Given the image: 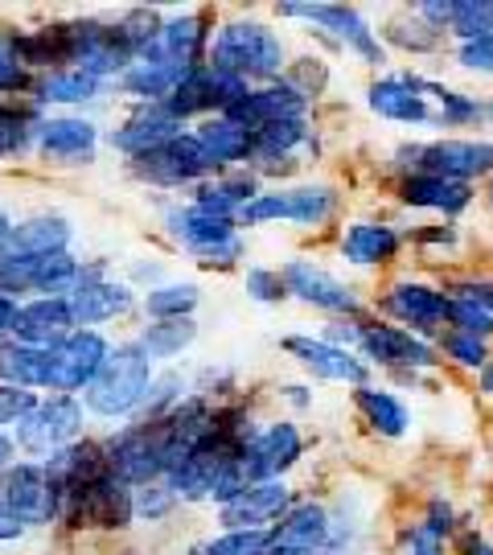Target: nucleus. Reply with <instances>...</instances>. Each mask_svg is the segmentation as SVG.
<instances>
[{"label":"nucleus","mask_w":493,"mask_h":555,"mask_svg":"<svg viewBox=\"0 0 493 555\" xmlns=\"http://www.w3.org/2000/svg\"><path fill=\"white\" fill-rule=\"evenodd\" d=\"M284 396L296 399V408H304V403H309V391H304V387H284Z\"/></svg>","instance_id":"58"},{"label":"nucleus","mask_w":493,"mask_h":555,"mask_svg":"<svg viewBox=\"0 0 493 555\" xmlns=\"http://www.w3.org/2000/svg\"><path fill=\"white\" fill-rule=\"evenodd\" d=\"M412 555H444V539L432 527H419L412 535Z\"/></svg>","instance_id":"50"},{"label":"nucleus","mask_w":493,"mask_h":555,"mask_svg":"<svg viewBox=\"0 0 493 555\" xmlns=\"http://www.w3.org/2000/svg\"><path fill=\"white\" fill-rule=\"evenodd\" d=\"M382 309L391 313L394 321H403V325H412V330H432L444 321V309H449V300L432 293V288H424V284H394L387 300H382Z\"/></svg>","instance_id":"22"},{"label":"nucleus","mask_w":493,"mask_h":555,"mask_svg":"<svg viewBox=\"0 0 493 555\" xmlns=\"http://www.w3.org/2000/svg\"><path fill=\"white\" fill-rule=\"evenodd\" d=\"M280 9H284L288 17H309V21H316V25H329L334 34L350 38V46L362 50L366 59H378V46L371 41V29H366V21L358 17L354 9H346V4H296V0L280 4Z\"/></svg>","instance_id":"23"},{"label":"nucleus","mask_w":493,"mask_h":555,"mask_svg":"<svg viewBox=\"0 0 493 555\" xmlns=\"http://www.w3.org/2000/svg\"><path fill=\"white\" fill-rule=\"evenodd\" d=\"M280 198H284V219L293 222H321L334 210V190H325V185H300Z\"/></svg>","instance_id":"36"},{"label":"nucleus","mask_w":493,"mask_h":555,"mask_svg":"<svg viewBox=\"0 0 493 555\" xmlns=\"http://www.w3.org/2000/svg\"><path fill=\"white\" fill-rule=\"evenodd\" d=\"M247 293L259 300V305H276L284 297V280L276 272H268V268H256V272H247Z\"/></svg>","instance_id":"47"},{"label":"nucleus","mask_w":493,"mask_h":555,"mask_svg":"<svg viewBox=\"0 0 493 555\" xmlns=\"http://www.w3.org/2000/svg\"><path fill=\"white\" fill-rule=\"evenodd\" d=\"M190 70H181L173 62H160V59H132L128 70H124V87L132 95H144V100H169L173 91L181 87Z\"/></svg>","instance_id":"28"},{"label":"nucleus","mask_w":493,"mask_h":555,"mask_svg":"<svg viewBox=\"0 0 493 555\" xmlns=\"http://www.w3.org/2000/svg\"><path fill=\"white\" fill-rule=\"evenodd\" d=\"M95 140L99 132L87 119H50V124H41V149L50 157L87 160L95 153Z\"/></svg>","instance_id":"29"},{"label":"nucleus","mask_w":493,"mask_h":555,"mask_svg":"<svg viewBox=\"0 0 493 555\" xmlns=\"http://www.w3.org/2000/svg\"><path fill=\"white\" fill-rule=\"evenodd\" d=\"M70 305L62 297H41L34 305H21L17 318H13V330L9 334L17 337L21 346H38V350H50L54 341L70 334Z\"/></svg>","instance_id":"10"},{"label":"nucleus","mask_w":493,"mask_h":555,"mask_svg":"<svg viewBox=\"0 0 493 555\" xmlns=\"http://www.w3.org/2000/svg\"><path fill=\"white\" fill-rule=\"evenodd\" d=\"M17 535H21V522L9 515V506L0 502V543H9V539H17Z\"/></svg>","instance_id":"53"},{"label":"nucleus","mask_w":493,"mask_h":555,"mask_svg":"<svg viewBox=\"0 0 493 555\" xmlns=\"http://www.w3.org/2000/svg\"><path fill=\"white\" fill-rule=\"evenodd\" d=\"M325 539H329V515L316 502H304V506H296L293 515L272 531V547L313 555L316 547H325Z\"/></svg>","instance_id":"24"},{"label":"nucleus","mask_w":493,"mask_h":555,"mask_svg":"<svg viewBox=\"0 0 493 555\" xmlns=\"http://www.w3.org/2000/svg\"><path fill=\"white\" fill-rule=\"evenodd\" d=\"M284 62L280 38L259 21H231L215 41V70L238 75V79H272Z\"/></svg>","instance_id":"2"},{"label":"nucleus","mask_w":493,"mask_h":555,"mask_svg":"<svg viewBox=\"0 0 493 555\" xmlns=\"http://www.w3.org/2000/svg\"><path fill=\"white\" fill-rule=\"evenodd\" d=\"M481 387H485V391H493V362H490V371L481 375Z\"/></svg>","instance_id":"60"},{"label":"nucleus","mask_w":493,"mask_h":555,"mask_svg":"<svg viewBox=\"0 0 493 555\" xmlns=\"http://www.w3.org/2000/svg\"><path fill=\"white\" fill-rule=\"evenodd\" d=\"M460 300H469V305H477L481 313L493 318V284H465V288H460Z\"/></svg>","instance_id":"51"},{"label":"nucleus","mask_w":493,"mask_h":555,"mask_svg":"<svg viewBox=\"0 0 493 555\" xmlns=\"http://www.w3.org/2000/svg\"><path fill=\"white\" fill-rule=\"evenodd\" d=\"M38 268L41 259H0V297H17L38 288Z\"/></svg>","instance_id":"41"},{"label":"nucleus","mask_w":493,"mask_h":555,"mask_svg":"<svg viewBox=\"0 0 493 555\" xmlns=\"http://www.w3.org/2000/svg\"><path fill=\"white\" fill-rule=\"evenodd\" d=\"M29 124H34V112H4L0 107V157L9 153H21L25 140H29Z\"/></svg>","instance_id":"43"},{"label":"nucleus","mask_w":493,"mask_h":555,"mask_svg":"<svg viewBox=\"0 0 493 555\" xmlns=\"http://www.w3.org/2000/svg\"><path fill=\"white\" fill-rule=\"evenodd\" d=\"M419 9H424V17L428 21H453L456 0H449V4H419Z\"/></svg>","instance_id":"54"},{"label":"nucleus","mask_w":493,"mask_h":555,"mask_svg":"<svg viewBox=\"0 0 493 555\" xmlns=\"http://www.w3.org/2000/svg\"><path fill=\"white\" fill-rule=\"evenodd\" d=\"M300 140H304V124L300 119H280V124H268V128L251 132V153H259V157H284V153H293Z\"/></svg>","instance_id":"37"},{"label":"nucleus","mask_w":493,"mask_h":555,"mask_svg":"<svg viewBox=\"0 0 493 555\" xmlns=\"http://www.w3.org/2000/svg\"><path fill=\"white\" fill-rule=\"evenodd\" d=\"M284 288H293L304 305H316V309H329V313H358V297L334 280L329 272H321L313 263H288L284 268Z\"/></svg>","instance_id":"16"},{"label":"nucleus","mask_w":493,"mask_h":555,"mask_svg":"<svg viewBox=\"0 0 493 555\" xmlns=\"http://www.w3.org/2000/svg\"><path fill=\"white\" fill-rule=\"evenodd\" d=\"M424 527H432V531L440 539L449 535V527H453V511H449V502H440V498H436L432 511H428V522H424Z\"/></svg>","instance_id":"52"},{"label":"nucleus","mask_w":493,"mask_h":555,"mask_svg":"<svg viewBox=\"0 0 493 555\" xmlns=\"http://www.w3.org/2000/svg\"><path fill=\"white\" fill-rule=\"evenodd\" d=\"M444 318L456 321V325H460L456 334H473V337H481V341H485V337L493 334V318H490V313H481L477 305H469V300H460V297L449 300V309H444Z\"/></svg>","instance_id":"42"},{"label":"nucleus","mask_w":493,"mask_h":555,"mask_svg":"<svg viewBox=\"0 0 493 555\" xmlns=\"http://www.w3.org/2000/svg\"><path fill=\"white\" fill-rule=\"evenodd\" d=\"M202 46H206V21L178 17V21H165L157 29V38L148 41L137 59H160L181 66V70H194V59L202 54Z\"/></svg>","instance_id":"18"},{"label":"nucleus","mask_w":493,"mask_h":555,"mask_svg":"<svg viewBox=\"0 0 493 555\" xmlns=\"http://www.w3.org/2000/svg\"><path fill=\"white\" fill-rule=\"evenodd\" d=\"M371 107L387 119H403V124H424L428 119V103L419 100L412 82L403 79H382L371 87Z\"/></svg>","instance_id":"31"},{"label":"nucleus","mask_w":493,"mask_h":555,"mask_svg":"<svg viewBox=\"0 0 493 555\" xmlns=\"http://www.w3.org/2000/svg\"><path fill=\"white\" fill-rule=\"evenodd\" d=\"M70 243V227L59 215H38V219H25L17 227H9V238H4V259H46L66 251Z\"/></svg>","instance_id":"15"},{"label":"nucleus","mask_w":493,"mask_h":555,"mask_svg":"<svg viewBox=\"0 0 493 555\" xmlns=\"http://www.w3.org/2000/svg\"><path fill=\"white\" fill-rule=\"evenodd\" d=\"M272 535L268 531H231V535H218L197 543L190 555H263L268 552Z\"/></svg>","instance_id":"38"},{"label":"nucleus","mask_w":493,"mask_h":555,"mask_svg":"<svg viewBox=\"0 0 493 555\" xmlns=\"http://www.w3.org/2000/svg\"><path fill=\"white\" fill-rule=\"evenodd\" d=\"M358 341L382 366H432L436 362L432 346H424L407 330H391V325H371V330H362Z\"/></svg>","instance_id":"20"},{"label":"nucleus","mask_w":493,"mask_h":555,"mask_svg":"<svg viewBox=\"0 0 493 555\" xmlns=\"http://www.w3.org/2000/svg\"><path fill=\"white\" fill-rule=\"evenodd\" d=\"M304 116V95H296L288 87H263V91H247L235 107H226V119H235L238 128L259 132L280 119H300Z\"/></svg>","instance_id":"14"},{"label":"nucleus","mask_w":493,"mask_h":555,"mask_svg":"<svg viewBox=\"0 0 493 555\" xmlns=\"http://www.w3.org/2000/svg\"><path fill=\"white\" fill-rule=\"evenodd\" d=\"M394 247H399V235L378 227V222H358L341 238V256L350 263H382L394 256Z\"/></svg>","instance_id":"32"},{"label":"nucleus","mask_w":493,"mask_h":555,"mask_svg":"<svg viewBox=\"0 0 493 555\" xmlns=\"http://www.w3.org/2000/svg\"><path fill=\"white\" fill-rule=\"evenodd\" d=\"M284 350L300 358L321 378H334V383H362L366 378V366L358 358H350L346 350H337V346L313 341V337H284Z\"/></svg>","instance_id":"21"},{"label":"nucleus","mask_w":493,"mask_h":555,"mask_svg":"<svg viewBox=\"0 0 493 555\" xmlns=\"http://www.w3.org/2000/svg\"><path fill=\"white\" fill-rule=\"evenodd\" d=\"M465 555H493V552H490V543L477 535V539H465Z\"/></svg>","instance_id":"56"},{"label":"nucleus","mask_w":493,"mask_h":555,"mask_svg":"<svg viewBox=\"0 0 493 555\" xmlns=\"http://www.w3.org/2000/svg\"><path fill=\"white\" fill-rule=\"evenodd\" d=\"M178 137H181V119L165 103H157V107H140L137 116L119 128L116 149H124L128 157H144V153H153V149H160V144H169V140Z\"/></svg>","instance_id":"19"},{"label":"nucleus","mask_w":493,"mask_h":555,"mask_svg":"<svg viewBox=\"0 0 493 555\" xmlns=\"http://www.w3.org/2000/svg\"><path fill=\"white\" fill-rule=\"evenodd\" d=\"M456 59H460V66H469V70H481V75H493V38L465 41Z\"/></svg>","instance_id":"48"},{"label":"nucleus","mask_w":493,"mask_h":555,"mask_svg":"<svg viewBox=\"0 0 493 555\" xmlns=\"http://www.w3.org/2000/svg\"><path fill=\"white\" fill-rule=\"evenodd\" d=\"M190 341H194V321L173 318V321H157V325H148L144 337H140V350H144L148 358H169V354H181Z\"/></svg>","instance_id":"34"},{"label":"nucleus","mask_w":493,"mask_h":555,"mask_svg":"<svg viewBox=\"0 0 493 555\" xmlns=\"http://www.w3.org/2000/svg\"><path fill=\"white\" fill-rule=\"evenodd\" d=\"M13 318H17V305H13L9 297H0V334L13 330Z\"/></svg>","instance_id":"55"},{"label":"nucleus","mask_w":493,"mask_h":555,"mask_svg":"<svg viewBox=\"0 0 493 555\" xmlns=\"http://www.w3.org/2000/svg\"><path fill=\"white\" fill-rule=\"evenodd\" d=\"M70 506H79V515L99 527V531H116V527H128V518H132V494H128V486L119 481L116 474L99 477L95 486H87L82 494H70Z\"/></svg>","instance_id":"13"},{"label":"nucleus","mask_w":493,"mask_h":555,"mask_svg":"<svg viewBox=\"0 0 493 555\" xmlns=\"http://www.w3.org/2000/svg\"><path fill=\"white\" fill-rule=\"evenodd\" d=\"M34 408H38V399L29 396V391L0 383V424H21Z\"/></svg>","instance_id":"44"},{"label":"nucleus","mask_w":493,"mask_h":555,"mask_svg":"<svg viewBox=\"0 0 493 555\" xmlns=\"http://www.w3.org/2000/svg\"><path fill=\"white\" fill-rule=\"evenodd\" d=\"M132 169H137V178H144V181H157V185H181V181L202 178V173L210 169V160H206V153H202L197 137H185V132H181L178 140L160 144V149H153V153L132 157Z\"/></svg>","instance_id":"8"},{"label":"nucleus","mask_w":493,"mask_h":555,"mask_svg":"<svg viewBox=\"0 0 493 555\" xmlns=\"http://www.w3.org/2000/svg\"><path fill=\"white\" fill-rule=\"evenodd\" d=\"M197 305V288L190 284H173V288H157L148 293V313L157 321H173V318H190Z\"/></svg>","instance_id":"40"},{"label":"nucleus","mask_w":493,"mask_h":555,"mask_svg":"<svg viewBox=\"0 0 493 555\" xmlns=\"http://www.w3.org/2000/svg\"><path fill=\"white\" fill-rule=\"evenodd\" d=\"M132 506H137L144 518H160V515H169V506H173V494H169V486H157V481H148V486H140V494L132 498Z\"/></svg>","instance_id":"46"},{"label":"nucleus","mask_w":493,"mask_h":555,"mask_svg":"<svg viewBox=\"0 0 493 555\" xmlns=\"http://www.w3.org/2000/svg\"><path fill=\"white\" fill-rule=\"evenodd\" d=\"M284 511H288V490L280 481H268V486H251L231 498L222 506V522L231 531H259L263 522H276Z\"/></svg>","instance_id":"17"},{"label":"nucleus","mask_w":493,"mask_h":555,"mask_svg":"<svg viewBox=\"0 0 493 555\" xmlns=\"http://www.w3.org/2000/svg\"><path fill=\"white\" fill-rule=\"evenodd\" d=\"M412 160L419 165V173L444 181H465L477 173H490L493 169V144H473V140H440L412 153Z\"/></svg>","instance_id":"7"},{"label":"nucleus","mask_w":493,"mask_h":555,"mask_svg":"<svg viewBox=\"0 0 493 555\" xmlns=\"http://www.w3.org/2000/svg\"><path fill=\"white\" fill-rule=\"evenodd\" d=\"M0 502L9 506V515L17 518L21 527H41L59 515L62 494L54 490V481L46 477V465H13L4 474V494Z\"/></svg>","instance_id":"5"},{"label":"nucleus","mask_w":493,"mask_h":555,"mask_svg":"<svg viewBox=\"0 0 493 555\" xmlns=\"http://www.w3.org/2000/svg\"><path fill=\"white\" fill-rule=\"evenodd\" d=\"M107 358V341L95 330H79V334H66L62 341L50 346V391L54 396H70L87 387L99 375Z\"/></svg>","instance_id":"4"},{"label":"nucleus","mask_w":493,"mask_h":555,"mask_svg":"<svg viewBox=\"0 0 493 555\" xmlns=\"http://www.w3.org/2000/svg\"><path fill=\"white\" fill-rule=\"evenodd\" d=\"M70 305V321L75 325H99V321L107 318H119L132 297H128V288H119L112 280H91V284H82L75 288V297L66 300Z\"/></svg>","instance_id":"26"},{"label":"nucleus","mask_w":493,"mask_h":555,"mask_svg":"<svg viewBox=\"0 0 493 555\" xmlns=\"http://www.w3.org/2000/svg\"><path fill=\"white\" fill-rule=\"evenodd\" d=\"M9 461H13V440L0 437V469H9Z\"/></svg>","instance_id":"57"},{"label":"nucleus","mask_w":493,"mask_h":555,"mask_svg":"<svg viewBox=\"0 0 493 555\" xmlns=\"http://www.w3.org/2000/svg\"><path fill=\"white\" fill-rule=\"evenodd\" d=\"M25 82H29L25 66H21L9 50H0V91H17V87H25Z\"/></svg>","instance_id":"49"},{"label":"nucleus","mask_w":493,"mask_h":555,"mask_svg":"<svg viewBox=\"0 0 493 555\" xmlns=\"http://www.w3.org/2000/svg\"><path fill=\"white\" fill-rule=\"evenodd\" d=\"M490 202H493V185H490Z\"/></svg>","instance_id":"61"},{"label":"nucleus","mask_w":493,"mask_h":555,"mask_svg":"<svg viewBox=\"0 0 493 555\" xmlns=\"http://www.w3.org/2000/svg\"><path fill=\"white\" fill-rule=\"evenodd\" d=\"M403 202H412L419 210H440V215H460L469 202H473V190L465 181H444V178H428V173H415L399 185Z\"/></svg>","instance_id":"25"},{"label":"nucleus","mask_w":493,"mask_h":555,"mask_svg":"<svg viewBox=\"0 0 493 555\" xmlns=\"http://www.w3.org/2000/svg\"><path fill=\"white\" fill-rule=\"evenodd\" d=\"M444 350L456 358V362H465V366H485V341L473 334H449L444 337Z\"/></svg>","instance_id":"45"},{"label":"nucleus","mask_w":493,"mask_h":555,"mask_svg":"<svg viewBox=\"0 0 493 555\" xmlns=\"http://www.w3.org/2000/svg\"><path fill=\"white\" fill-rule=\"evenodd\" d=\"M107 453L99 449V444H66L62 453L50 456V465H46V477L54 481V490L59 494H82L87 486H95L99 477H107Z\"/></svg>","instance_id":"12"},{"label":"nucleus","mask_w":493,"mask_h":555,"mask_svg":"<svg viewBox=\"0 0 493 555\" xmlns=\"http://www.w3.org/2000/svg\"><path fill=\"white\" fill-rule=\"evenodd\" d=\"M300 456V433L293 424H276L268 428L263 437H251L243 449H238V474H243V486H268L272 477H280L288 465Z\"/></svg>","instance_id":"6"},{"label":"nucleus","mask_w":493,"mask_h":555,"mask_svg":"<svg viewBox=\"0 0 493 555\" xmlns=\"http://www.w3.org/2000/svg\"><path fill=\"white\" fill-rule=\"evenodd\" d=\"M148 387H153L148 354L140 346H119L107 350L99 375L87 383V408L95 416H128L137 403H144Z\"/></svg>","instance_id":"1"},{"label":"nucleus","mask_w":493,"mask_h":555,"mask_svg":"<svg viewBox=\"0 0 493 555\" xmlns=\"http://www.w3.org/2000/svg\"><path fill=\"white\" fill-rule=\"evenodd\" d=\"M79 428H82V403H75L70 396H50L21 420L17 437L29 453L54 456V453H62L66 444H75Z\"/></svg>","instance_id":"3"},{"label":"nucleus","mask_w":493,"mask_h":555,"mask_svg":"<svg viewBox=\"0 0 493 555\" xmlns=\"http://www.w3.org/2000/svg\"><path fill=\"white\" fill-rule=\"evenodd\" d=\"M358 408L366 412V420H371V428H375L378 437L394 440L407 433V408H403L394 396H387V391L362 387V391H358Z\"/></svg>","instance_id":"33"},{"label":"nucleus","mask_w":493,"mask_h":555,"mask_svg":"<svg viewBox=\"0 0 493 555\" xmlns=\"http://www.w3.org/2000/svg\"><path fill=\"white\" fill-rule=\"evenodd\" d=\"M197 144H202V153L210 160V169L215 165H235L251 153V132L247 128H238L235 119H210L202 132H197Z\"/></svg>","instance_id":"30"},{"label":"nucleus","mask_w":493,"mask_h":555,"mask_svg":"<svg viewBox=\"0 0 493 555\" xmlns=\"http://www.w3.org/2000/svg\"><path fill=\"white\" fill-rule=\"evenodd\" d=\"M169 222H173V231H178L202 259H215V263L235 259L238 238H235V222L231 219H215V215H206V210L190 206V210L173 215Z\"/></svg>","instance_id":"9"},{"label":"nucleus","mask_w":493,"mask_h":555,"mask_svg":"<svg viewBox=\"0 0 493 555\" xmlns=\"http://www.w3.org/2000/svg\"><path fill=\"white\" fill-rule=\"evenodd\" d=\"M4 238H9V219H4V210H0V247H4Z\"/></svg>","instance_id":"59"},{"label":"nucleus","mask_w":493,"mask_h":555,"mask_svg":"<svg viewBox=\"0 0 493 555\" xmlns=\"http://www.w3.org/2000/svg\"><path fill=\"white\" fill-rule=\"evenodd\" d=\"M453 25L465 41L493 38V0H456Z\"/></svg>","instance_id":"39"},{"label":"nucleus","mask_w":493,"mask_h":555,"mask_svg":"<svg viewBox=\"0 0 493 555\" xmlns=\"http://www.w3.org/2000/svg\"><path fill=\"white\" fill-rule=\"evenodd\" d=\"M99 91V79L87 70H59V75H46L38 79V100L50 103H82Z\"/></svg>","instance_id":"35"},{"label":"nucleus","mask_w":493,"mask_h":555,"mask_svg":"<svg viewBox=\"0 0 493 555\" xmlns=\"http://www.w3.org/2000/svg\"><path fill=\"white\" fill-rule=\"evenodd\" d=\"M107 469H112L124 486H148V481L160 474L153 428L144 424V428H132V433H124V437L112 440V449H107Z\"/></svg>","instance_id":"11"},{"label":"nucleus","mask_w":493,"mask_h":555,"mask_svg":"<svg viewBox=\"0 0 493 555\" xmlns=\"http://www.w3.org/2000/svg\"><path fill=\"white\" fill-rule=\"evenodd\" d=\"M0 378L9 387H50V350H38V346H21V341H9L0 346Z\"/></svg>","instance_id":"27"}]
</instances>
